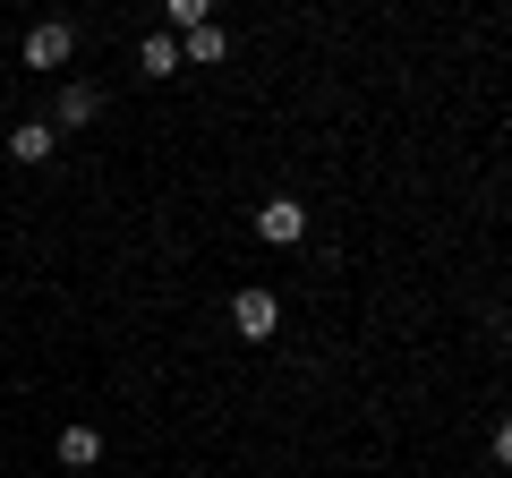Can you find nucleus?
Listing matches in <instances>:
<instances>
[{
    "label": "nucleus",
    "mask_w": 512,
    "mask_h": 478,
    "mask_svg": "<svg viewBox=\"0 0 512 478\" xmlns=\"http://www.w3.org/2000/svg\"><path fill=\"white\" fill-rule=\"evenodd\" d=\"M256 231L274 239V248H291V239L308 231V205H299V197H274V205H256Z\"/></svg>",
    "instance_id": "nucleus-1"
},
{
    "label": "nucleus",
    "mask_w": 512,
    "mask_h": 478,
    "mask_svg": "<svg viewBox=\"0 0 512 478\" xmlns=\"http://www.w3.org/2000/svg\"><path fill=\"white\" fill-rule=\"evenodd\" d=\"M231 325L248 333V342H265V333L282 325V308H274V291H239V299H231Z\"/></svg>",
    "instance_id": "nucleus-2"
},
{
    "label": "nucleus",
    "mask_w": 512,
    "mask_h": 478,
    "mask_svg": "<svg viewBox=\"0 0 512 478\" xmlns=\"http://www.w3.org/2000/svg\"><path fill=\"white\" fill-rule=\"evenodd\" d=\"M60 60H69V26H35V35H26V69H60Z\"/></svg>",
    "instance_id": "nucleus-3"
},
{
    "label": "nucleus",
    "mask_w": 512,
    "mask_h": 478,
    "mask_svg": "<svg viewBox=\"0 0 512 478\" xmlns=\"http://www.w3.org/2000/svg\"><path fill=\"white\" fill-rule=\"evenodd\" d=\"M52 146H60V129H52V120H18V137H9V154H18V163H43Z\"/></svg>",
    "instance_id": "nucleus-4"
},
{
    "label": "nucleus",
    "mask_w": 512,
    "mask_h": 478,
    "mask_svg": "<svg viewBox=\"0 0 512 478\" xmlns=\"http://www.w3.org/2000/svg\"><path fill=\"white\" fill-rule=\"evenodd\" d=\"M60 461H69V470H94V461H103V436H94V427H69V436H60Z\"/></svg>",
    "instance_id": "nucleus-5"
},
{
    "label": "nucleus",
    "mask_w": 512,
    "mask_h": 478,
    "mask_svg": "<svg viewBox=\"0 0 512 478\" xmlns=\"http://www.w3.org/2000/svg\"><path fill=\"white\" fill-rule=\"evenodd\" d=\"M137 69H146V77H171V69H180V43H171V35H146V43H137Z\"/></svg>",
    "instance_id": "nucleus-6"
},
{
    "label": "nucleus",
    "mask_w": 512,
    "mask_h": 478,
    "mask_svg": "<svg viewBox=\"0 0 512 478\" xmlns=\"http://www.w3.org/2000/svg\"><path fill=\"white\" fill-rule=\"evenodd\" d=\"M94 111H103V94H94V86H69V94H60V129H86Z\"/></svg>",
    "instance_id": "nucleus-7"
},
{
    "label": "nucleus",
    "mask_w": 512,
    "mask_h": 478,
    "mask_svg": "<svg viewBox=\"0 0 512 478\" xmlns=\"http://www.w3.org/2000/svg\"><path fill=\"white\" fill-rule=\"evenodd\" d=\"M180 60H222V26H214V18H205V26H197V35H188V52H180Z\"/></svg>",
    "instance_id": "nucleus-8"
},
{
    "label": "nucleus",
    "mask_w": 512,
    "mask_h": 478,
    "mask_svg": "<svg viewBox=\"0 0 512 478\" xmlns=\"http://www.w3.org/2000/svg\"><path fill=\"white\" fill-rule=\"evenodd\" d=\"M495 461H504V470H512V419L495 427Z\"/></svg>",
    "instance_id": "nucleus-9"
},
{
    "label": "nucleus",
    "mask_w": 512,
    "mask_h": 478,
    "mask_svg": "<svg viewBox=\"0 0 512 478\" xmlns=\"http://www.w3.org/2000/svg\"><path fill=\"white\" fill-rule=\"evenodd\" d=\"M504 342H512V316H504Z\"/></svg>",
    "instance_id": "nucleus-10"
}]
</instances>
